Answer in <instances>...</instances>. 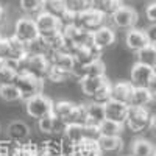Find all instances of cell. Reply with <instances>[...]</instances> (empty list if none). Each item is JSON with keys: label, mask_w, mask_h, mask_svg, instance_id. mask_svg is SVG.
Segmentation results:
<instances>
[{"label": "cell", "mask_w": 156, "mask_h": 156, "mask_svg": "<svg viewBox=\"0 0 156 156\" xmlns=\"http://www.w3.org/2000/svg\"><path fill=\"white\" fill-rule=\"evenodd\" d=\"M12 34H16L25 44H28V47L41 37L36 19L30 17V16H20V17L16 19L14 28H12Z\"/></svg>", "instance_id": "1"}, {"label": "cell", "mask_w": 156, "mask_h": 156, "mask_svg": "<svg viewBox=\"0 0 156 156\" xmlns=\"http://www.w3.org/2000/svg\"><path fill=\"white\" fill-rule=\"evenodd\" d=\"M14 84L22 92L23 100H28L34 95L42 94V90H44V80L31 75L30 72H19L14 80Z\"/></svg>", "instance_id": "2"}, {"label": "cell", "mask_w": 156, "mask_h": 156, "mask_svg": "<svg viewBox=\"0 0 156 156\" xmlns=\"http://www.w3.org/2000/svg\"><path fill=\"white\" fill-rule=\"evenodd\" d=\"M53 106H55V101L44 94H39L25 100V111H27V114L31 119H37V120L53 112Z\"/></svg>", "instance_id": "3"}, {"label": "cell", "mask_w": 156, "mask_h": 156, "mask_svg": "<svg viewBox=\"0 0 156 156\" xmlns=\"http://www.w3.org/2000/svg\"><path fill=\"white\" fill-rule=\"evenodd\" d=\"M106 19H108V17L103 14L101 11H98L97 8H89V9L81 11L80 14H76L75 23H76L80 28L94 33V31L98 30L100 27L106 25Z\"/></svg>", "instance_id": "4"}, {"label": "cell", "mask_w": 156, "mask_h": 156, "mask_svg": "<svg viewBox=\"0 0 156 156\" xmlns=\"http://www.w3.org/2000/svg\"><path fill=\"white\" fill-rule=\"evenodd\" d=\"M151 122V114L148 108H140V106H129V112L126 117L125 125L131 129L133 133H140L145 128L150 126Z\"/></svg>", "instance_id": "5"}, {"label": "cell", "mask_w": 156, "mask_h": 156, "mask_svg": "<svg viewBox=\"0 0 156 156\" xmlns=\"http://www.w3.org/2000/svg\"><path fill=\"white\" fill-rule=\"evenodd\" d=\"M111 23L114 28H119V30H131L136 27V23L139 20V14L137 11L133 6H128L123 5L122 8H119L114 14L109 17Z\"/></svg>", "instance_id": "6"}, {"label": "cell", "mask_w": 156, "mask_h": 156, "mask_svg": "<svg viewBox=\"0 0 156 156\" xmlns=\"http://www.w3.org/2000/svg\"><path fill=\"white\" fill-rule=\"evenodd\" d=\"M50 69V59L45 53H30L25 58V72H30L34 76L45 80Z\"/></svg>", "instance_id": "7"}, {"label": "cell", "mask_w": 156, "mask_h": 156, "mask_svg": "<svg viewBox=\"0 0 156 156\" xmlns=\"http://www.w3.org/2000/svg\"><path fill=\"white\" fill-rule=\"evenodd\" d=\"M66 126H67V123L62 122L61 119H58L53 112L37 120L39 131L42 134H50V136H55V137L62 136L64 131H66Z\"/></svg>", "instance_id": "8"}, {"label": "cell", "mask_w": 156, "mask_h": 156, "mask_svg": "<svg viewBox=\"0 0 156 156\" xmlns=\"http://www.w3.org/2000/svg\"><path fill=\"white\" fill-rule=\"evenodd\" d=\"M36 23H37V28L41 36H48V34H53L62 30V22L59 17L50 14L47 11H42L41 14H37L36 17Z\"/></svg>", "instance_id": "9"}, {"label": "cell", "mask_w": 156, "mask_h": 156, "mask_svg": "<svg viewBox=\"0 0 156 156\" xmlns=\"http://www.w3.org/2000/svg\"><path fill=\"white\" fill-rule=\"evenodd\" d=\"M6 136L11 144H22L30 139L31 129L23 120H11L6 126Z\"/></svg>", "instance_id": "10"}, {"label": "cell", "mask_w": 156, "mask_h": 156, "mask_svg": "<svg viewBox=\"0 0 156 156\" xmlns=\"http://www.w3.org/2000/svg\"><path fill=\"white\" fill-rule=\"evenodd\" d=\"M101 51L95 44H89V45H81V47H76L73 50V58L76 66H87V64L94 62L97 59H101Z\"/></svg>", "instance_id": "11"}, {"label": "cell", "mask_w": 156, "mask_h": 156, "mask_svg": "<svg viewBox=\"0 0 156 156\" xmlns=\"http://www.w3.org/2000/svg\"><path fill=\"white\" fill-rule=\"evenodd\" d=\"M150 44L148 37H147V33L145 30H140V28H131V30H126L125 33V45L128 50L134 51H140L142 48H145L147 45Z\"/></svg>", "instance_id": "12"}, {"label": "cell", "mask_w": 156, "mask_h": 156, "mask_svg": "<svg viewBox=\"0 0 156 156\" xmlns=\"http://www.w3.org/2000/svg\"><path fill=\"white\" fill-rule=\"evenodd\" d=\"M154 76L153 67L145 66L142 62H134L131 67V83L137 87H147L148 83L151 81V78Z\"/></svg>", "instance_id": "13"}, {"label": "cell", "mask_w": 156, "mask_h": 156, "mask_svg": "<svg viewBox=\"0 0 156 156\" xmlns=\"http://www.w3.org/2000/svg\"><path fill=\"white\" fill-rule=\"evenodd\" d=\"M105 111H106V119L125 123L128 112H129V105L109 98L108 101H105Z\"/></svg>", "instance_id": "14"}, {"label": "cell", "mask_w": 156, "mask_h": 156, "mask_svg": "<svg viewBox=\"0 0 156 156\" xmlns=\"http://www.w3.org/2000/svg\"><path fill=\"white\" fill-rule=\"evenodd\" d=\"M86 112H87V126L98 128L103 123V120L106 119L105 103H100L95 100L86 103Z\"/></svg>", "instance_id": "15"}, {"label": "cell", "mask_w": 156, "mask_h": 156, "mask_svg": "<svg viewBox=\"0 0 156 156\" xmlns=\"http://www.w3.org/2000/svg\"><path fill=\"white\" fill-rule=\"evenodd\" d=\"M106 70V66L101 59H97L94 62L87 64V66H75L72 76L76 78V80H81V78L86 76H103Z\"/></svg>", "instance_id": "16"}, {"label": "cell", "mask_w": 156, "mask_h": 156, "mask_svg": "<svg viewBox=\"0 0 156 156\" xmlns=\"http://www.w3.org/2000/svg\"><path fill=\"white\" fill-rule=\"evenodd\" d=\"M101 148L97 137H84L73 145L75 156H101Z\"/></svg>", "instance_id": "17"}, {"label": "cell", "mask_w": 156, "mask_h": 156, "mask_svg": "<svg viewBox=\"0 0 156 156\" xmlns=\"http://www.w3.org/2000/svg\"><path fill=\"white\" fill-rule=\"evenodd\" d=\"M92 34H94V44L100 50L111 47L115 42V39H117L115 28L114 27H109V25H103V27H100L98 30H95Z\"/></svg>", "instance_id": "18"}, {"label": "cell", "mask_w": 156, "mask_h": 156, "mask_svg": "<svg viewBox=\"0 0 156 156\" xmlns=\"http://www.w3.org/2000/svg\"><path fill=\"white\" fill-rule=\"evenodd\" d=\"M48 59H50V64L51 66H55L58 69H62L66 72H73L76 62H75V58L72 53H69V51H55V53H50L48 55Z\"/></svg>", "instance_id": "19"}, {"label": "cell", "mask_w": 156, "mask_h": 156, "mask_svg": "<svg viewBox=\"0 0 156 156\" xmlns=\"http://www.w3.org/2000/svg\"><path fill=\"white\" fill-rule=\"evenodd\" d=\"M109 80L106 78V75L103 76H86V78H81L80 80V86H81V90L83 94H86L87 97H95L98 94V90L105 86Z\"/></svg>", "instance_id": "20"}, {"label": "cell", "mask_w": 156, "mask_h": 156, "mask_svg": "<svg viewBox=\"0 0 156 156\" xmlns=\"http://www.w3.org/2000/svg\"><path fill=\"white\" fill-rule=\"evenodd\" d=\"M133 90H134V84L131 81H119V83L112 84L111 98L129 105V101H131V95H133Z\"/></svg>", "instance_id": "21"}, {"label": "cell", "mask_w": 156, "mask_h": 156, "mask_svg": "<svg viewBox=\"0 0 156 156\" xmlns=\"http://www.w3.org/2000/svg\"><path fill=\"white\" fill-rule=\"evenodd\" d=\"M84 137H89L86 126L84 125H76V123H69L66 126V131L62 134V139L66 142H69L70 145L78 144V142L83 140Z\"/></svg>", "instance_id": "22"}, {"label": "cell", "mask_w": 156, "mask_h": 156, "mask_svg": "<svg viewBox=\"0 0 156 156\" xmlns=\"http://www.w3.org/2000/svg\"><path fill=\"white\" fill-rule=\"evenodd\" d=\"M76 103L73 101H69V100H59L55 103V106H53V114L58 117V119H61L62 122H66L69 123L70 119H72V115L76 109Z\"/></svg>", "instance_id": "23"}, {"label": "cell", "mask_w": 156, "mask_h": 156, "mask_svg": "<svg viewBox=\"0 0 156 156\" xmlns=\"http://www.w3.org/2000/svg\"><path fill=\"white\" fill-rule=\"evenodd\" d=\"M131 154L133 156H156V147L150 140L139 137L131 142Z\"/></svg>", "instance_id": "24"}, {"label": "cell", "mask_w": 156, "mask_h": 156, "mask_svg": "<svg viewBox=\"0 0 156 156\" xmlns=\"http://www.w3.org/2000/svg\"><path fill=\"white\" fill-rule=\"evenodd\" d=\"M41 150L47 156H66V145L59 137H50L42 142Z\"/></svg>", "instance_id": "25"}, {"label": "cell", "mask_w": 156, "mask_h": 156, "mask_svg": "<svg viewBox=\"0 0 156 156\" xmlns=\"http://www.w3.org/2000/svg\"><path fill=\"white\" fill-rule=\"evenodd\" d=\"M153 100H154V97L151 95L148 87H137V86H134L133 95H131V101H129V106L147 108Z\"/></svg>", "instance_id": "26"}, {"label": "cell", "mask_w": 156, "mask_h": 156, "mask_svg": "<svg viewBox=\"0 0 156 156\" xmlns=\"http://www.w3.org/2000/svg\"><path fill=\"white\" fill-rule=\"evenodd\" d=\"M45 8V0H19V9L23 12V16L36 17L41 14Z\"/></svg>", "instance_id": "27"}, {"label": "cell", "mask_w": 156, "mask_h": 156, "mask_svg": "<svg viewBox=\"0 0 156 156\" xmlns=\"http://www.w3.org/2000/svg\"><path fill=\"white\" fill-rule=\"evenodd\" d=\"M42 41H44V45L50 53H55V51H61L64 50V45H66V37H64L62 31H58V33H53V34H48V36H41Z\"/></svg>", "instance_id": "28"}, {"label": "cell", "mask_w": 156, "mask_h": 156, "mask_svg": "<svg viewBox=\"0 0 156 156\" xmlns=\"http://www.w3.org/2000/svg\"><path fill=\"white\" fill-rule=\"evenodd\" d=\"M97 139L103 153H114L123 148V140L120 136H98Z\"/></svg>", "instance_id": "29"}, {"label": "cell", "mask_w": 156, "mask_h": 156, "mask_svg": "<svg viewBox=\"0 0 156 156\" xmlns=\"http://www.w3.org/2000/svg\"><path fill=\"white\" fill-rule=\"evenodd\" d=\"M0 98L6 103H14L23 100L22 92L14 83H2L0 84Z\"/></svg>", "instance_id": "30"}, {"label": "cell", "mask_w": 156, "mask_h": 156, "mask_svg": "<svg viewBox=\"0 0 156 156\" xmlns=\"http://www.w3.org/2000/svg\"><path fill=\"white\" fill-rule=\"evenodd\" d=\"M39 151H41V145L27 140V142H22V144H16L12 147L11 156H37Z\"/></svg>", "instance_id": "31"}, {"label": "cell", "mask_w": 156, "mask_h": 156, "mask_svg": "<svg viewBox=\"0 0 156 156\" xmlns=\"http://www.w3.org/2000/svg\"><path fill=\"white\" fill-rule=\"evenodd\" d=\"M123 125L120 122H115L111 119H105L103 123L98 126V133L100 136H120L123 131Z\"/></svg>", "instance_id": "32"}, {"label": "cell", "mask_w": 156, "mask_h": 156, "mask_svg": "<svg viewBox=\"0 0 156 156\" xmlns=\"http://www.w3.org/2000/svg\"><path fill=\"white\" fill-rule=\"evenodd\" d=\"M122 6H123L122 0H95V5H94V8L101 11L106 17H111L114 12Z\"/></svg>", "instance_id": "33"}, {"label": "cell", "mask_w": 156, "mask_h": 156, "mask_svg": "<svg viewBox=\"0 0 156 156\" xmlns=\"http://www.w3.org/2000/svg\"><path fill=\"white\" fill-rule=\"evenodd\" d=\"M136 58H137V62H142V64H145V66L153 67L156 64V47L153 44H148L145 48L137 51Z\"/></svg>", "instance_id": "34"}, {"label": "cell", "mask_w": 156, "mask_h": 156, "mask_svg": "<svg viewBox=\"0 0 156 156\" xmlns=\"http://www.w3.org/2000/svg\"><path fill=\"white\" fill-rule=\"evenodd\" d=\"M44 11H47V12H50V14H53V16L61 19L67 12V6H66V3H64V0H47Z\"/></svg>", "instance_id": "35"}, {"label": "cell", "mask_w": 156, "mask_h": 156, "mask_svg": "<svg viewBox=\"0 0 156 156\" xmlns=\"http://www.w3.org/2000/svg\"><path fill=\"white\" fill-rule=\"evenodd\" d=\"M17 73H19L17 69L12 64H9L8 61H5L0 66V84L2 83H14Z\"/></svg>", "instance_id": "36"}, {"label": "cell", "mask_w": 156, "mask_h": 156, "mask_svg": "<svg viewBox=\"0 0 156 156\" xmlns=\"http://www.w3.org/2000/svg\"><path fill=\"white\" fill-rule=\"evenodd\" d=\"M70 76H72L70 72L58 69V67H55V66H51V64H50V69H48V73H47L45 80H48L51 83H64V81H67Z\"/></svg>", "instance_id": "37"}, {"label": "cell", "mask_w": 156, "mask_h": 156, "mask_svg": "<svg viewBox=\"0 0 156 156\" xmlns=\"http://www.w3.org/2000/svg\"><path fill=\"white\" fill-rule=\"evenodd\" d=\"M64 3L67 6V11L73 12V14H80L81 11L89 9V6L84 0H64Z\"/></svg>", "instance_id": "38"}, {"label": "cell", "mask_w": 156, "mask_h": 156, "mask_svg": "<svg viewBox=\"0 0 156 156\" xmlns=\"http://www.w3.org/2000/svg\"><path fill=\"white\" fill-rule=\"evenodd\" d=\"M0 56L5 61L12 59V51H11V45H9V37L3 36V39L0 41Z\"/></svg>", "instance_id": "39"}, {"label": "cell", "mask_w": 156, "mask_h": 156, "mask_svg": "<svg viewBox=\"0 0 156 156\" xmlns=\"http://www.w3.org/2000/svg\"><path fill=\"white\" fill-rule=\"evenodd\" d=\"M145 17L150 23H156V0H153L145 6Z\"/></svg>", "instance_id": "40"}, {"label": "cell", "mask_w": 156, "mask_h": 156, "mask_svg": "<svg viewBox=\"0 0 156 156\" xmlns=\"http://www.w3.org/2000/svg\"><path fill=\"white\" fill-rule=\"evenodd\" d=\"M145 33H147V37H148L150 44L156 45V23H150L145 28Z\"/></svg>", "instance_id": "41"}, {"label": "cell", "mask_w": 156, "mask_h": 156, "mask_svg": "<svg viewBox=\"0 0 156 156\" xmlns=\"http://www.w3.org/2000/svg\"><path fill=\"white\" fill-rule=\"evenodd\" d=\"M9 144V140H0V156H11L12 147Z\"/></svg>", "instance_id": "42"}, {"label": "cell", "mask_w": 156, "mask_h": 156, "mask_svg": "<svg viewBox=\"0 0 156 156\" xmlns=\"http://www.w3.org/2000/svg\"><path fill=\"white\" fill-rule=\"evenodd\" d=\"M147 87H148V90L151 92V95H153V97H156V75L151 78V81L148 83V86H147Z\"/></svg>", "instance_id": "43"}, {"label": "cell", "mask_w": 156, "mask_h": 156, "mask_svg": "<svg viewBox=\"0 0 156 156\" xmlns=\"http://www.w3.org/2000/svg\"><path fill=\"white\" fill-rule=\"evenodd\" d=\"M5 17H6V9L3 5H0V25L5 22Z\"/></svg>", "instance_id": "44"}, {"label": "cell", "mask_w": 156, "mask_h": 156, "mask_svg": "<svg viewBox=\"0 0 156 156\" xmlns=\"http://www.w3.org/2000/svg\"><path fill=\"white\" fill-rule=\"evenodd\" d=\"M150 129L153 131V134L156 136V114L151 115V122H150Z\"/></svg>", "instance_id": "45"}, {"label": "cell", "mask_w": 156, "mask_h": 156, "mask_svg": "<svg viewBox=\"0 0 156 156\" xmlns=\"http://www.w3.org/2000/svg\"><path fill=\"white\" fill-rule=\"evenodd\" d=\"M37 156H47V154H45V153H44V151L41 150V151H39V154H37Z\"/></svg>", "instance_id": "46"}, {"label": "cell", "mask_w": 156, "mask_h": 156, "mask_svg": "<svg viewBox=\"0 0 156 156\" xmlns=\"http://www.w3.org/2000/svg\"><path fill=\"white\" fill-rule=\"evenodd\" d=\"M3 62H5V59H3L2 56H0V66H2V64H3Z\"/></svg>", "instance_id": "47"}, {"label": "cell", "mask_w": 156, "mask_h": 156, "mask_svg": "<svg viewBox=\"0 0 156 156\" xmlns=\"http://www.w3.org/2000/svg\"><path fill=\"white\" fill-rule=\"evenodd\" d=\"M153 72H154V75H156V64H154V66H153Z\"/></svg>", "instance_id": "48"}, {"label": "cell", "mask_w": 156, "mask_h": 156, "mask_svg": "<svg viewBox=\"0 0 156 156\" xmlns=\"http://www.w3.org/2000/svg\"><path fill=\"white\" fill-rule=\"evenodd\" d=\"M2 39H3V34H2V31H0V41H2Z\"/></svg>", "instance_id": "49"}, {"label": "cell", "mask_w": 156, "mask_h": 156, "mask_svg": "<svg viewBox=\"0 0 156 156\" xmlns=\"http://www.w3.org/2000/svg\"><path fill=\"white\" fill-rule=\"evenodd\" d=\"M66 156H75V154H66Z\"/></svg>", "instance_id": "50"}, {"label": "cell", "mask_w": 156, "mask_h": 156, "mask_svg": "<svg viewBox=\"0 0 156 156\" xmlns=\"http://www.w3.org/2000/svg\"><path fill=\"white\" fill-rule=\"evenodd\" d=\"M129 156H133V154H129Z\"/></svg>", "instance_id": "51"}, {"label": "cell", "mask_w": 156, "mask_h": 156, "mask_svg": "<svg viewBox=\"0 0 156 156\" xmlns=\"http://www.w3.org/2000/svg\"><path fill=\"white\" fill-rule=\"evenodd\" d=\"M45 2H47V0H45Z\"/></svg>", "instance_id": "52"}, {"label": "cell", "mask_w": 156, "mask_h": 156, "mask_svg": "<svg viewBox=\"0 0 156 156\" xmlns=\"http://www.w3.org/2000/svg\"><path fill=\"white\" fill-rule=\"evenodd\" d=\"M154 47H156V45H154Z\"/></svg>", "instance_id": "53"}]
</instances>
